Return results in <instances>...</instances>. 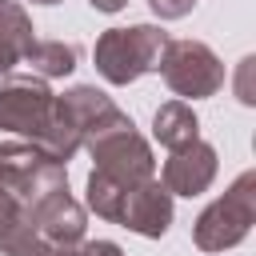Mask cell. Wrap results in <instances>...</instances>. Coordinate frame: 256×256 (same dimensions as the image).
Masks as SVG:
<instances>
[{
	"mask_svg": "<svg viewBox=\"0 0 256 256\" xmlns=\"http://www.w3.org/2000/svg\"><path fill=\"white\" fill-rule=\"evenodd\" d=\"M68 188V164L48 160L28 140H0V252L36 256L44 248L28 212L48 196Z\"/></svg>",
	"mask_w": 256,
	"mask_h": 256,
	"instance_id": "6da1fadb",
	"label": "cell"
},
{
	"mask_svg": "<svg viewBox=\"0 0 256 256\" xmlns=\"http://www.w3.org/2000/svg\"><path fill=\"white\" fill-rule=\"evenodd\" d=\"M120 116H124V112L116 108V100H112L108 92H100L96 84H76V88H68V92L56 96V104H52V124H48V132L36 140V148H40L48 160L68 164V160L84 148L88 136L104 132V128L116 124Z\"/></svg>",
	"mask_w": 256,
	"mask_h": 256,
	"instance_id": "7a4b0ae2",
	"label": "cell"
},
{
	"mask_svg": "<svg viewBox=\"0 0 256 256\" xmlns=\"http://www.w3.org/2000/svg\"><path fill=\"white\" fill-rule=\"evenodd\" d=\"M168 44V32L160 24H128V28H108L100 32L96 48H92V60H96V72L124 88L132 80H140L144 72H156V60H160V48Z\"/></svg>",
	"mask_w": 256,
	"mask_h": 256,
	"instance_id": "3957f363",
	"label": "cell"
},
{
	"mask_svg": "<svg viewBox=\"0 0 256 256\" xmlns=\"http://www.w3.org/2000/svg\"><path fill=\"white\" fill-rule=\"evenodd\" d=\"M256 220V172H240L224 196H216L192 224V244L200 252H228L236 248Z\"/></svg>",
	"mask_w": 256,
	"mask_h": 256,
	"instance_id": "277c9868",
	"label": "cell"
},
{
	"mask_svg": "<svg viewBox=\"0 0 256 256\" xmlns=\"http://www.w3.org/2000/svg\"><path fill=\"white\" fill-rule=\"evenodd\" d=\"M88 156H92V172L124 184V188H136L144 180H152L156 172V160H152V148L148 140L136 132L132 116H120L116 124H108L104 132L88 136L84 140Z\"/></svg>",
	"mask_w": 256,
	"mask_h": 256,
	"instance_id": "5b68a950",
	"label": "cell"
},
{
	"mask_svg": "<svg viewBox=\"0 0 256 256\" xmlns=\"http://www.w3.org/2000/svg\"><path fill=\"white\" fill-rule=\"evenodd\" d=\"M156 72L164 76V84L188 104V100H204L216 96L224 88V64L220 56L204 44V40H168L160 48Z\"/></svg>",
	"mask_w": 256,
	"mask_h": 256,
	"instance_id": "8992f818",
	"label": "cell"
},
{
	"mask_svg": "<svg viewBox=\"0 0 256 256\" xmlns=\"http://www.w3.org/2000/svg\"><path fill=\"white\" fill-rule=\"evenodd\" d=\"M52 104H56V92L48 88V80L32 72L28 76L8 72L0 80V132L24 136L28 144H36L52 124Z\"/></svg>",
	"mask_w": 256,
	"mask_h": 256,
	"instance_id": "52a82bcc",
	"label": "cell"
},
{
	"mask_svg": "<svg viewBox=\"0 0 256 256\" xmlns=\"http://www.w3.org/2000/svg\"><path fill=\"white\" fill-rule=\"evenodd\" d=\"M216 148L208 140H192L184 148H172L160 172V184L168 188V196H200L208 192V184L216 180Z\"/></svg>",
	"mask_w": 256,
	"mask_h": 256,
	"instance_id": "ba28073f",
	"label": "cell"
},
{
	"mask_svg": "<svg viewBox=\"0 0 256 256\" xmlns=\"http://www.w3.org/2000/svg\"><path fill=\"white\" fill-rule=\"evenodd\" d=\"M116 224L128 228V232H136V236L160 240L168 232V224H172V196H168V188L156 176L144 180V184H136V188H128Z\"/></svg>",
	"mask_w": 256,
	"mask_h": 256,
	"instance_id": "9c48e42d",
	"label": "cell"
},
{
	"mask_svg": "<svg viewBox=\"0 0 256 256\" xmlns=\"http://www.w3.org/2000/svg\"><path fill=\"white\" fill-rule=\"evenodd\" d=\"M28 220H32V228L40 232L44 244H68V248L80 244V240H84V228H88L84 204H80L68 188L48 192V196L28 212Z\"/></svg>",
	"mask_w": 256,
	"mask_h": 256,
	"instance_id": "30bf717a",
	"label": "cell"
},
{
	"mask_svg": "<svg viewBox=\"0 0 256 256\" xmlns=\"http://www.w3.org/2000/svg\"><path fill=\"white\" fill-rule=\"evenodd\" d=\"M36 44L32 16L16 0H0V76H8L16 64H24L28 48Z\"/></svg>",
	"mask_w": 256,
	"mask_h": 256,
	"instance_id": "8fae6325",
	"label": "cell"
},
{
	"mask_svg": "<svg viewBox=\"0 0 256 256\" xmlns=\"http://www.w3.org/2000/svg\"><path fill=\"white\" fill-rule=\"evenodd\" d=\"M152 136L172 152V148H184L192 140H200V120L192 112V104L184 100H168L152 112Z\"/></svg>",
	"mask_w": 256,
	"mask_h": 256,
	"instance_id": "7c38bea8",
	"label": "cell"
},
{
	"mask_svg": "<svg viewBox=\"0 0 256 256\" xmlns=\"http://www.w3.org/2000/svg\"><path fill=\"white\" fill-rule=\"evenodd\" d=\"M80 60V48L76 44H64V40H36L24 56L28 72L40 76V80H56V76H68Z\"/></svg>",
	"mask_w": 256,
	"mask_h": 256,
	"instance_id": "4fadbf2b",
	"label": "cell"
},
{
	"mask_svg": "<svg viewBox=\"0 0 256 256\" xmlns=\"http://www.w3.org/2000/svg\"><path fill=\"white\" fill-rule=\"evenodd\" d=\"M124 184H116V180H108V176H100V172H88V188H84V200H88V208L100 216V220H108V224H116L120 220V204H124Z\"/></svg>",
	"mask_w": 256,
	"mask_h": 256,
	"instance_id": "5bb4252c",
	"label": "cell"
},
{
	"mask_svg": "<svg viewBox=\"0 0 256 256\" xmlns=\"http://www.w3.org/2000/svg\"><path fill=\"white\" fill-rule=\"evenodd\" d=\"M76 256H124V248L116 240H80Z\"/></svg>",
	"mask_w": 256,
	"mask_h": 256,
	"instance_id": "9a60e30c",
	"label": "cell"
},
{
	"mask_svg": "<svg viewBox=\"0 0 256 256\" xmlns=\"http://www.w3.org/2000/svg\"><path fill=\"white\" fill-rule=\"evenodd\" d=\"M252 64H256L252 56L240 60V76H236V96H240V104H252V100H256V96H252V84H248V80H252Z\"/></svg>",
	"mask_w": 256,
	"mask_h": 256,
	"instance_id": "2e32d148",
	"label": "cell"
},
{
	"mask_svg": "<svg viewBox=\"0 0 256 256\" xmlns=\"http://www.w3.org/2000/svg\"><path fill=\"white\" fill-rule=\"evenodd\" d=\"M36 256H76V244L68 248V244H44Z\"/></svg>",
	"mask_w": 256,
	"mask_h": 256,
	"instance_id": "e0dca14e",
	"label": "cell"
},
{
	"mask_svg": "<svg viewBox=\"0 0 256 256\" xmlns=\"http://www.w3.org/2000/svg\"><path fill=\"white\" fill-rule=\"evenodd\" d=\"M88 4H92L96 12H108V16H112V12H120V8L128 4V0H88Z\"/></svg>",
	"mask_w": 256,
	"mask_h": 256,
	"instance_id": "ac0fdd59",
	"label": "cell"
},
{
	"mask_svg": "<svg viewBox=\"0 0 256 256\" xmlns=\"http://www.w3.org/2000/svg\"><path fill=\"white\" fill-rule=\"evenodd\" d=\"M32 4H60V0H32Z\"/></svg>",
	"mask_w": 256,
	"mask_h": 256,
	"instance_id": "d6986e66",
	"label": "cell"
},
{
	"mask_svg": "<svg viewBox=\"0 0 256 256\" xmlns=\"http://www.w3.org/2000/svg\"><path fill=\"white\" fill-rule=\"evenodd\" d=\"M192 4H196V0H192Z\"/></svg>",
	"mask_w": 256,
	"mask_h": 256,
	"instance_id": "ffe728a7",
	"label": "cell"
}]
</instances>
